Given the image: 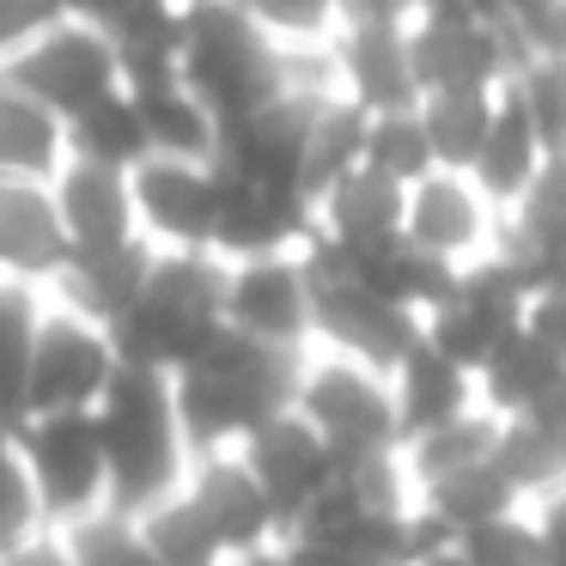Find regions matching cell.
I'll return each mask as SVG.
<instances>
[{
  "instance_id": "1",
  "label": "cell",
  "mask_w": 566,
  "mask_h": 566,
  "mask_svg": "<svg viewBox=\"0 0 566 566\" xmlns=\"http://www.w3.org/2000/svg\"><path fill=\"white\" fill-rule=\"evenodd\" d=\"M298 371L305 354H281V347L244 342V335H213L196 359L171 378L177 415H184L189 451H244L262 427L293 415Z\"/></svg>"
},
{
  "instance_id": "2",
  "label": "cell",
  "mask_w": 566,
  "mask_h": 566,
  "mask_svg": "<svg viewBox=\"0 0 566 566\" xmlns=\"http://www.w3.org/2000/svg\"><path fill=\"white\" fill-rule=\"evenodd\" d=\"M177 80L208 104L220 128L269 111L293 86H335L329 62H286L250 7H184Z\"/></svg>"
},
{
  "instance_id": "3",
  "label": "cell",
  "mask_w": 566,
  "mask_h": 566,
  "mask_svg": "<svg viewBox=\"0 0 566 566\" xmlns=\"http://www.w3.org/2000/svg\"><path fill=\"white\" fill-rule=\"evenodd\" d=\"M98 444H104V475H111V512L140 517L165 505L189 481V432L177 415V390L159 371H116V384L98 402Z\"/></svg>"
},
{
  "instance_id": "4",
  "label": "cell",
  "mask_w": 566,
  "mask_h": 566,
  "mask_svg": "<svg viewBox=\"0 0 566 566\" xmlns=\"http://www.w3.org/2000/svg\"><path fill=\"white\" fill-rule=\"evenodd\" d=\"M213 335H226V262L213 250H153L135 311L111 329L116 359L177 378Z\"/></svg>"
},
{
  "instance_id": "5",
  "label": "cell",
  "mask_w": 566,
  "mask_h": 566,
  "mask_svg": "<svg viewBox=\"0 0 566 566\" xmlns=\"http://www.w3.org/2000/svg\"><path fill=\"white\" fill-rule=\"evenodd\" d=\"M305 262H311V347H317V354H342V359H354V366H371V371L390 378V371L427 342L415 311L384 298L378 286H371L366 274H354L342 256L311 244Z\"/></svg>"
},
{
  "instance_id": "6",
  "label": "cell",
  "mask_w": 566,
  "mask_h": 566,
  "mask_svg": "<svg viewBox=\"0 0 566 566\" xmlns=\"http://www.w3.org/2000/svg\"><path fill=\"white\" fill-rule=\"evenodd\" d=\"M293 415L335 451V463H371V457L402 451V420H396V390L384 371L354 366L342 354H305Z\"/></svg>"
},
{
  "instance_id": "7",
  "label": "cell",
  "mask_w": 566,
  "mask_h": 566,
  "mask_svg": "<svg viewBox=\"0 0 566 566\" xmlns=\"http://www.w3.org/2000/svg\"><path fill=\"white\" fill-rule=\"evenodd\" d=\"M0 80H7L13 92H25L38 111H50L55 123L67 128L86 111H98L104 98L123 92V62H116L111 38L98 31V19L62 7V13L19 50V62Z\"/></svg>"
},
{
  "instance_id": "8",
  "label": "cell",
  "mask_w": 566,
  "mask_h": 566,
  "mask_svg": "<svg viewBox=\"0 0 566 566\" xmlns=\"http://www.w3.org/2000/svg\"><path fill=\"white\" fill-rule=\"evenodd\" d=\"M408 55H415L420 98L432 92H505L517 74L512 38L500 7H415L408 19Z\"/></svg>"
},
{
  "instance_id": "9",
  "label": "cell",
  "mask_w": 566,
  "mask_h": 566,
  "mask_svg": "<svg viewBox=\"0 0 566 566\" xmlns=\"http://www.w3.org/2000/svg\"><path fill=\"white\" fill-rule=\"evenodd\" d=\"M19 457H25L31 481L50 530H80L92 517L111 512V475H104V444L92 415H43L13 432Z\"/></svg>"
},
{
  "instance_id": "10",
  "label": "cell",
  "mask_w": 566,
  "mask_h": 566,
  "mask_svg": "<svg viewBox=\"0 0 566 566\" xmlns=\"http://www.w3.org/2000/svg\"><path fill=\"white\" fill-rule=\"evenodd\" d=\"M408 19H415V7H342V31L329 43V74H335V92L347 104H359L366 116H390L420 104Z\"/></svg>"
},
{
  "instance_id": "11",
  "label": "cell",
  "mask_w": 566,
  "mask_h": 566,
  "mask_svg": "<svg viewBox=\"0 0 566 566\" xmlns=\"http://www.w3.org/2000/svg\"><path fill=\"white\" fill-rule=\"evenodd\" d=\"M530 293H536V286H530L505 256L457 274V286L439 298V311L420 323V329H427V347L475 378V371L493 359V347H500L512 329H524Z\"/></svg>"
},
{
  "instance_id": "12",
  "label": "cell",
  "mask_w": 566,
  "mask_h": 566,
  "mask_svg": "<svg viewBox=\"0 0 566 566\" xmlns=\"http://www.w3.org/2000/svg\"><path fill=\"white\" fill-rule=\"evenodd\" d=\"M123 359H116L111 329L74 317L50 298L38 329V354H31V396H25V420L43 415H98L104 390L116 384Z\"/></svg>"
},
{
  "instance_id": "13",
  "label": "cell",
  "mask_w": 566,
  "mask_h": 566,
  "mask_svg": "<svg viewBox=\"0 0 566 566\" xmlns=\"http://www.w3.org/2000/svg\"><path fill=\"white\" fill-rule=\"evenodd\" d=\"M500 238H505V213L463 171H432L408 189L402 244L420 250L427 262H439L444 274H469L481 262H493Z\"/></svg>"
},
{
  "instance_id": "14",
  "label": "cell",
  "mask_w": 566,
  "mask_h": 566,
  "mask_svg": "<svg viewBox=\"0 0 566 566\" xmlns=\"http://www.w3.org/2000/svg\"><path fill=\"white\" fill-rule=\"evenodd\" d=\"M226 329L244 342L311 354V262L298 256H256L226 262Z\"/></svg>"
},
{
  "instance_id": "15",
  "label": "cell",
  "mask_w": 566,
  "mask_h": 566,
  "mask_svg": "<svg viewBox=\"0 0 566 566\" xmlns=\"http://www.w3.org/2000/svg\"><path fill=\"white\" fill-rule=\"evenodd\" d=\"M220 165L147 159L135 171V220L153 250H213L220 244Z\"/></svg>"
},
{
  "instance_id": "16",
  "label": "cell",
  "mask_w": 566,
  "mask_h": 566,
  "mask_svg": "<svg viewBox=\"0 0 566 566\" xmlns=\"http://www.w3.org/2000/svg\"><path fill=\"white\" fill-rule=\"evenodd\" d=\"M184 500L196 505V517L208 524V536L226 548V560H256V554L281 548V517H274L269 493L256 488L250 463L238 451H208L189 463Z\"/></svg>"
},
{
  "instance_id": "17",
  "label": "cell",
  "mask_w": 566,
  "mask_h": 566,
  "mask_svg": "<svg viewBox=\"0 0 566 566\" xmlns=\"http://www.w3.org/2000/svg\"><path fill=\"white\" fill-rule=\"evenodd\" d=\"M238 457L250 463L256 488L269 493L274 517H281V536H293V530L323 505V493L335 488V475H342L335 451H329V444H323L298 415H286V420H274V427H262Z\"/></svg>"
},
{
  "instance_id": "18",
  "label": "cell",
  "mask_w": 566,
  "mask_h": 566,
  "mask_svg": "<svg viewBox=\"0 0 566 566\" xmlns=\"http://www.w3.org/2000/svg\"><path fill=\"white\" fill-rule=\"evenodd\" d=\"M402 226H408V189L359 165L329 196H317V238L311 244L335 250V256H378V250L402 244Z\"/></svg>"
},
{
  "instance_id": "19",
  "label": "cell",
  "mask_w": 566,
  "mask_h": 566,
  "mask_svg": "<svg viewBox=\"0 0 566 566\" xmlns=\"http://www.w3.org/2000/svg\"><path fill=\"white\" fill-rule=\"evenodd\" d=\"M55 213H62L67 250H123L140 244V220H135V177L128 171H104V165L67 159L50 184Z\"/></svg>"
},
{
  "instance_id": "20",
  "label": "cell",
  "mask_w": 566,
  "mask_h": 566,
  "mask_svg": "<svg viewBox=\"0 0 566 566\" xmlns=\"http://www.w3.org/2000/svg\"><path fill=\"white\" fill-rule=\"evenodd\" d=\"M67 256L74 250H67L50 184H0V281L50 293Z\"/></svg>"
},
{
  "instance_id": "21",
  "label": "cell",
  "mask_w": 566,
  "mask_h": 566,
  "mask_svg": "<svg viewBox=\"0 0 566 566\" xmlns=\"http://www.w3.org/2000/svg\"><path fill=\"white\" fill-rule=\"evenodd\" d=\"M147 269H153V244H123V250H74L67 269L55 274L50 298L74 317L98 323V329H116V323L135 311L140 286H147Z\"/></svg>"
},
{
  "instance_id": "22",
  "label": "cell",
  "mask_w": 566,
  "mask_h": 566,
  "mask_svg": "<svg viewBox=\"0 0 566 566\" xmlns=\"http://www.w3.org/2000/svg\"><path fill=\"white\" fill-rule=\"evenodd\" d=\"M500 256L530 286L566 281V159H548V171L530 184V196L505 213Z\"/></svg>"
},
{
  "instance_id": "23",
  "label": "cell",
  "mask_w": 566,
  "mask_h": 566,
  "mask_svg": "<svg viewBox=\"0 0 566 566\" xmlns=\"http://www.w3.org/2000/svg\"><path fill=\"white\" fill-rule=\"evenodd\" d=\"M560 384H566V359L524 323V329L505 335V342L493 347V359L475 371V402L488 408L500 427H512V420L530 415V408L548 402Z\"/></svg>"
},
{
  "instance_id": "24",
  "label": "cell",
  "mask_w": 566,
  "mask_h": 566,
  "mask_svg": "<svg viewBox=\"0 0 566 566\" xmlns=\"http://www.w3.org/2000/svg\"><path fill=\"white\" fill-rule=\"evenodd\" d=\"M390 390H396V420H402V444L427 439V432L451 427V420L475 415V378L463 366H451L444 354H432L427 342L390 371Z\"/></svg>"
},
{
  "instance_id": "25",
  "label": "cell",
  "mask_w": 566,
  "mask_h": 566,
  "mask_svg": "<svg viewBox=\"0 0 566 566\" xmlns=\"http://www.w3.org/2000/svg\"><path fill=\"white\" fill-rule=\"evenodd\" d=\"M542 171H548V147H542L536 123H530V111L512 98V92H500L488 147L475 153V165H469V184H475L500 213H512L517 201L530 196V184H536Z\"/></svg>"
},
{
  "instance_id": "26",
  "label": "cell",
  "mask_w": 566,
  "mask_h": 566,
  "mask_svg": "<svg viewBox=\"0 0 566 566\" xmlns=\"http://www.w3.org/2000/svg\"><path fill=\"white\" fill-rule=\"evenodd\" d=\"M128 98H135V111H140V128H147L153 159H189V165H213V159H220V123H213L208 104H201L184 80L135 86Z\"/></svg>"
},
{
  "instance_id": "27",
  "label": "cell",
  "mask_w": 566,
  "mask_h": 566,
  "mask_svg": "<svg viewBox=\"0 0 566 566\" xmlns=\"http://www.w3.org/2000/svg\"><path fill=\"white\" fill-rule=\"evenodd\" d=\"M67 165V128L0 80V184H55Z\"/></svg>"
},
{
  "instance_id": "28",
  "label": "cell",
  "mask_w": 566,
  "mask_h": 566,
  "mask_svg": "<svg viewBox=\"0 0 566 566\" xmlns=\"http://www.w3.org/2000/svg\"><path fill=\"white\" fill-rule=\"evenodd\" d=\"M50 293L19 281H0V432L25 427V396H31V354H38V329Z\"/></svg>"
},
{
  "instance_id": "29",
  "label": "cell",
  "mask_w": 566,
  "mask_h": 566,
  "mask_svg": "<svg viewBox=\"0 0 566 566\" xmlns=\"http://www.w3.org/2000/svg\"><path fill=\"white\" fill-rule=\"evenodd\" d=\"M366 128H371V116L359 104H347L342 92H329L317 104L311 140H305V201L311 208H317V196H329L342 177H354L366 165Z\"/></svg>"
},
{
  "instance_id": "30",
  "label": "cell",
  "mask_w": 566,
  "mask_h": 566,
  "mask_svg": "<svg viewBox=\"0 0 566 566\" xmlns=\"http://www.w3.org/2000/svg\"><path fill=\"white\" fill-rule=\"evenodd\" d=\"M493 111H500V92H432V98H420V128H427V140H432L439 171L469 177L475 153L488 147Z\"/></svg>"
},
{
  "instance_id": "31",
  "label": "cell",
  "mask_w": 566,
  "mask_h": 566,
  "mask_svg": "<svg viewBox=\"0 0 566 566\" xmlns=\"http://www.w3.org/2000/svg\"><path fill=\"white\" fill-rule=\"evenodd\" d=\"M67 159H86V165H104V171H128V177H135L140 165L153 159L135 98L116 92V98H104L98 111H86L80 123H67Z\"/></svg>"
},
{
  "instance_id": "32",
  "label": "cell",
  "mask_w": 566,
  "mask_h": 566,
  "mask_svg": "<svg viewBox=\"0 0 566 566\" xmlns=\"http://www.w3.org/2000/svg\"><path fill=\"white\" fill-rule=\"evenodd\" d=\"M493 444H500V420H493L488 408H475V415H463V420H451V427L427 432V439L402 444L408 481H415V493H420V488H432V481L457 475V469H469V463H488Z\"/></svg>"
},
{
  "instance_id": "33",
  "label": "cell",
  "mask_w": 566,
  "mask_h": 566,
  "mask_svg": "<svg viewBox=\"0 0 566 566\" xmlns=\"http://www.w3.org/2000/svg\"><path fill=\"white\" fill-rule=\"evenodd\" d=\"M135 530H140V542H147L165 566H232V560H226V548L208 536V524L196 517V505L184 500V488H177L165 505L140 512Z\"/></svg>"
},
{
  "instance_id": "34",
  "label": "cell",
  "mask_w": 566,
  "mask_h": 566,
  "mask_svg": "<svg viewBox=\"0 0 566 566\" xmlns=\"http://www.w3.org/2000/svg\"><path fill=\"white\" fill-rule=\"evenodd\" d=\"M366 171L390 177V184H402V189H415L420 177L439 171L432 140H427V128H420V104L415 111L371 116V128H366Z\"/></svg>"
},
{
  "instance_id": "35",
  "label": "cell",
  "mask_w": 566,
  "mask_h": 566,
  "mask_svg": "<svg viewBox=\"0 0 566 566\" xmlns=\"http://www.w3.org/2000/svg\"><path fill=\"white\" fill-rule=\"evenodd\" d=\"M50 530L43 517V500H38V481H31L25 457H19L13 432H0V554L25 548Z\"/></svg>"
},
{
  "instance_id": "36",
  "label": "cell",
  "mask_w": 566,
  "mask_h": 566,
  "mask_svg": "<svg viewBox=\"0 0 566 566\" xmlns=\"http://www.w3.org/2000/svg\"><path fill=\"white\" fill-rule=\"evenodd\" d=\"M451 554H463L469 566H542V530H536V512H505L493 524L469 530V536L451 542Z\"/></svg>"
},
{
  "instance_id": "37",
  "label": "cell",
  "mask_w": 566,
  "mask_h": 566,
  "mask_svg": "<svg viewBox=\"0 0 566 566\" xmlns=\"http://www.w3.org/2000/svg\"><path fill=\"white\" fill-rule=\"evenodd\" d=\"M505 92L530 111L548 159H566V62H524Z\"/></svg>"
},
{
  "instance_id": "38",
  "label": "cell",
  "mask_w": 566,
  "mask_h": 566,
  "mask_svg": "<svg viewBox=\"0 0 566 566\" xmlns=\"http://www.w3.org/2000/svg\"><path fill=\"white\" fill-rule=\"evenodd\" d=\"M67 542H74V566H165L159 554L140 542L135 517H116V512L67 530Z\"/></svg>"
},
{
  "instance_id": "39",
  "label": "cell",
  "mask_w": 566,
  "mask_h": 566,
  "mask_svg": "<svg viewBox=\"0 0 566 566\" xmlns=\"http://www.w3.org/2000/svg\"><path fill=\"white\" fill-rule=\"evenodd\" d=\"M505 38H512L517 67L524 62H566V0H542V7H500Z\"/></svg>"
},
{
  "instance_id": "40",
  "label": "cell",
  "mask_w": 566,
  "mask_h": 566,
  "mask_svg": "<svg viewBox=\"0 0 566 566\" xmlns=\"http://www.w3.org/2000/svg\"><path fill=\"white\" fill-rule=\"evenodd\" d=\"M55 13H62V7H43V0H0V74L19 62V50H25Z\"/></svg>"
},
{
  "instance_id": "41",
  "label": "cell",
  "mask_w": 566,
  "mask_h": 566,
  "mask_svg": "<svg viewBox=\"0 0 566 566\" xmlns=\"http://www.w3.org/2000/svg\"><path fill=\"white\" fill-rule=\"evenodd\" d=\"M524 323L542 335V342L554 347V354L566 359V281H548V286H536L530 293V311H524Z\"/></svg>"
},
{
  "instance_id": "42",
  "label": "cell",
  "mask_w": 566,
  "mask_h": 566,
  "mask_svg": "<svg viewBox=\"0 0 566 566\" xmlns=\"http://www.w3.org/2000/svg\"><path fill=\"white\" fill-rule=\"evenodd\" d=\"M281 554H286V566H396L359 548H329V542H281Z\"/></svg>"
},
{
  "instance_id": "43",
  "label": "cell",
  "mask_w": 566,
  "mask_h": 566,
  "mask_svg": "<svg viewBox=\"0 0 566 566\" xmlns=\"http://www.w3.org/2000/svg\"><path fill=\"white\" fill-rule=\"evenodd\" d=\"M530 512H536V530H542V566H566V488L536 500Z\"/></svg>"
},
{
  "instance_id": "44",
  "label": "cell",
  "mask_w": 566,
  "mask_h": 566,
  "mask_svg": "<svg viewBox=\"0 0 566 566\" xmlns=\"http://www.w3.org/2000/svg\"><path fill=\"white\" fill-rule=\"evenodd\" d=\"M0 566H74V542L62 536V530H43L38 542H25V548L0 554Z\"/></svg>"
},
{
  "instance_id": "45",
  "label": "cell",
  "mask_w": 566,
  "mask_h": 566,
  "mask_svg": "<svg viewBox=\"0 0 566 566\" xmlns=\"http://www.w3.org/2000/svg\"><path fill=\"white\" fill-rule=\"evenodd\" d=\"M420 566H469V560H463V554H451V548H439V554H427Z\"/></svg>"
},
{
  "instance_id": "46",
  "label": "cell",
  "mask_w": 566,
  "mask_h": 566,
  "mask_svg": "<svg viewBox=\"0 0 566 566\" xmlns=\"http://www.w3.org/2000/svg\"><path fill=\"white\" fill-rule=\"evenodd\" d=\"M238 566H286V554L269 548V554H256V560H238Z\"/></svg>"
}]
</instances>
